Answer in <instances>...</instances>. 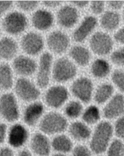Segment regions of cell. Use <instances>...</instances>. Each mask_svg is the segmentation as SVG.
I'll list each match as a JSON object with an SVG mask.
<instances>
[{
    "mask_svg": "<svg viewBox=\"0 0 124 156\" xmlns=\"http://www.w3.org/2000/svg\"><path fill=\"white\" fill-rule=\"evenodd\" d=\"M114 136L113 125L107 121L100 122L92 129L88 145L95 155L103 154Z\"/></svg>",
    "mask_w": 124,
    "mask_h": 156,
    "instance_id": "cell-1",
    "label": "cell"
},
{
    "mask_svg": "<svg viewBox=\"0 0 124 156\" xmlns=\"http://www.w3.org/2000/svg\"><path fill=\"white\" fill-rule=\"evenodd\" d=\"M69 122L64 115L55 111L45 114L37 130L50 137L67 132Z\"/></svg>",
    "mask_w": 124,
    "mask_h": 156,
    "instance_id": "cell-2",
    "label": "cell"
},
{
    "mask_svg": "<svg viewBox=\"0 0 124 156\" xmlns=\"http://www.w3.org/2000/svg\"><path fill=\"white\" fill-rule=\"evenodd\" d=\"M33 132L23 122H16L10 124L7 134V146L17 151L28 147Z\"/></svg>",
    "mask_w": 124,
    "mask_h": 156,
    "instance_id": "cell-3",
    "label": "cell"
},
{
    "mask_svg": "<svg viewBox=\"0 0 124 156\" xmlns=\"http://www.w3.org/2000/svg\"><path fill=\"white\" fill-rule=\"evenodd\" d=\"M21 116L17 98L15 94L6 93L0 96V118L7 124L18 122Z\"/></svg>",
    "mask_w": 124,
    "mask_h": 156,
    "instance_id": "cell-4",
    "label": "cell"
},
{
    "mask_svg": "<svg viewBox=\"0 0 124 156\" xmlns=\"http://www.w3.org/2000/svg\"><path fill=\"white\" fill-rule=\"evenodd\" d=\"M28 147L34 156H51L53 154L51 137L38 130L33 132Z\"/></svg>",
    "mask_w": 124,
    "mask_h": 156,
    "instance_id": "cell-5",
    "label": "cell"
},
{
    "mask_svg": "<svg viewBox=\"0 0 124 156\" xmlns=\"http://www.w3.org/2000/svg\"><path fill=\"white\" fill-rule=\"evenodd\" d=\"M45 114V105L42 102L37 101L28 103L22 113V122L31 129L37 128Z\"/></svg>",
    "mask_w": 124,
    "mask_h": 156,
    "instance_id": "cell-6",
    "label": "cell"
},
{
    "mask_svg": "<svg viewBox=\"0 0 124 156\" xmlns=\"http://www.w3.org/2000/svg\"><path fill=\"white\" fill-rule=\"evenodd\" d=\"M15 96L23 102L30 103L38 101L40 91L32 82L25 78H20L15 86Z\"/></svg>",
    "mask_w": 124,
    "mask_h": 156,
    "instance_id": "cell-7",
    "label": "cell"
},
{
    "mask_svg": "<svg viewBox=\"0 0 124 156\" xmlns=\"http://www.w3.org/2000/svg\"><path fill=\"white\" fill-rule=\"evenodd\" d=\"M68 98L69 93L66 88L62 86H54L46 90L44 101L46 106L53 109H58L66 103Z\"/></svg>",
    "mask_w": 124,
    "mask_h": 156,
    "instance_id": "cell-8",
    "label": "cell"
},
{
    "mask_svg": "<svg viewBox=\"0 0 124 156\" xmlns=\"http://www.w3.org/2000/svg\"><path fill=\"white\" fill-rule=\"evenodd\" d=\"M77 72L76 67L66 58L58 59L53 69V78L58 83H64L74 78Z\"/></svg>",
    "mask_w": 124,
    "mask_h": 156,
    "instance_id": "cell-9",
    "label": "cell"
},
{
    "mask_svg": "<svg viewBox=\"0 0 124 156\" xmlns=\"http://www.w3.org/2000/svg\"><path fill=\"white\" fill-rule=\"evenodd\" d=\"M92 131L91 127L82 121L75 120L69 124L66 133L75 144H88Z\"/></svg>",
    "mask_w": 124,
    "mask_h": 156,
    "instance_id": "cell-10",
    "label": "cell"
},
{
    "mask_svg": "<svg viewBox=\"0 0 124 156\" xmlns=\"http://www.w3.org/2000/svg\"><path fill=\"white\" fill-rule=\"evenodd\" d=\"M4 30L10 34L16 35L23 32L28 25L26 17L17 11L10 13L2 22Z\"/></svg>",
    "mask_w": 124,
    "mask_h": 156,
    "instance_id": "cell-11",
    "label": "cell"
},
{
    "mask_svg": "<svg viewBox=\"0 0 124 156\" xmlns=\"http://www.w3.org/2000/svg\"><path fill=\"white\" fill-rule=\"evenodd\" d=\"M71 91L78 101L84 103H89L92 96L93 84L88 78H79L72 84Z\"/></svg>",
    "mask_w": 124,
    "mask_h": 156,
    "instance_id": "cell-12",
    "label": "cell"
},
{
    "mask_svg": "<svg viewBox=\"0 0 124 156\" xmlns=\"http://www.w3.org/2000/svg\"><path fill=\"white\" fill-rule=\"evenodd\" d=\"M89 44L92 51L98 55L108 54L113 47L112 39L104 33H96L90 39Z\"/></svg>",
    "mask_w": 124,
    "mask_h": 156,
    "instance_id": "cell-13",
    "label": "cell"
},
{
    "mask_svg": "<svg viewBox=\"0 0 124 156\" xmlns=\"http://www.w3.org/2000/svg\"><path fill=\"white\" fill-rule=\"evenodd\" d=\"M104 117L108 120L118 119L124 114V97L122 94L113 96L104 106Z\"/></svg>",
    "mask_w": 124,
    "mask_h": 156,
    "instance_id": "cell-14",
    "label": "cell"
},
{
    "mask_svg": "<svg viewBox=\"0 0 124 156\" xmlns=\"http://www.w3.org/2000/svg\"><path fill=\"white\" fill-rule=\"evenodd\" d=\"M22 49L27 54L35 55L39 54L44 47V41L40 35L34 32L28 33L21 40Z\"/></svg>",
    "mask_w": 124,
    "mask_h": 156,
    "instance_id": "cell-15",
    "label": "cell"
},
{
    "mask_svg": "<svg viewBox=\"0 0 124 156\" xmlns=\"http://www.w3.org/2000/svg\"><path fill=\"white\" fill-rule=\"evenodd\" d=\"M52 62V56L48 52H45L41 55L37 78V85L40 88L44 89L48 86Z\"/></svg>",
    "mask_w": 124,
    "mask_h": 156,
    "instance_id": "cell-16",
    "label": "cell"
},
{
    "mask_svg": "<svg viewBox=\"0 0 124 156\" xmlns=\"http://www.w3.org/2000/svg\"><path fill=\"white\" fill-rule=\"evenodd\" d=\"M47 44L50 50L60 54L66 51L70 45V39L67 35L60 31H54L47 38Z\"/></svg>",
    "mask_w": 124,
    "mask_h": 156,
    "instance_id": "cell-17",
    "label": "cell"
},
{
    "mask_svg": "<svg viewBox=\"0 0 124 156\" xmlns=\"http://www.w3.org/2000/svg\"><path fill=\"white\" fill-rule=\"evenodd\" d=\"M53 153L70 154L75 143L67 133L51 137Z\"/></svg>",
    "mask_w": 124,
    "mask_h": 156,
    "instance_id": "cell-18",
    "label": "cell"
},
{
    "mask_svg": "<svg viewBox=\"0 0 124 156\" xmlns=\"http://www.w3.org/2000/svg\"><path fill=\"white\" fill-rule=\"evenodd\" d=\"M13 67L18 74L28 76L35 73L37 69V64L32 59L24 56H20L13 61Z\"/></svg>",
    "mask_w": 124,
    "mask_h": 156,
    "instance_id": "cell-19",
    "label": "cell"
},
{
    "mask_svg": "<svg viewBox=\"0 0 124 156\" xmlns=\"http://www.w3.org/2000/svg\"><path fill=\"white\" fill-rule=\"evenodd\" d=\"M78 13L75 8L70 6H65L59 10L57 13L59 24L65 28H70L77 22Z\"/></svg>",
    "mask_w": 124,
    "mask_h": 156,
    "instance_id": "cell-20",
    "label": "cell"
},
{
    "mask_svg": "<svg viewBox=\"0 0 124 156\" xmlns=\"http://www.w3.org/2000/svg\"><path fill=\"white\" fill-rule=\"evenodd\" d=\"M97 24V20L92 16L85 18L80 26L76 29L73 34V38L76 42H81L92 32Z\"/></svg>",
    "mask_w": 124,
    "mask_h": 156,
    "instance_id": "cell-21",
    "label": "cell"
},
{
    "mask_svg": "<svg viewBox=\"0 0 124 156\" xmlns=\"http://www.w3.org/2000/svg\"><path fill=\"white\" fill-rule=\"evenodd\" d=\"M32 22L35 28L40 30H46L52 26L53 17L49 11L39 10L33 15Z\"/></svg>",
    "mask_w": 124,
    "mask_h": 156,
    "instance_id": "cell-22",
    "label": "cell"
},
{
    "mask_svg": "<svg viewBox=\"0 0 124 156\" xmlns=\"http://www.w3.org/2000/svg\"><path fill=\"white\" fill-rule=\"evenodd\" d=\"M16 42L11 38L5 37L0 40V58L9 60L13 58L17 52Z\"/></svg>",
    "mask_w": 124,
    "mask_h": 156,
    "instance_id": "cell-23",
    "label": "cell"
},
{
    "mask_svg": "<svg viewBox=\"0 0 124 156\" xmlns=\"http://www.w3.org/2000/svg\"><path fill=\"white\" fill-rule=\"evenodd\" d=\"M13 86V73L11 68L7 64H0V89L7 91Z\"/></svg>",
    "mask_w": 124,
    "mask_h": 156,
    "instance_id": "cell-24",
    "label": "cell"
},
{
    "mask_svg": "<svg viewBox=\"0 0 124 156\" xmlns=\"http://www.w3.org/2000/svg\"><path fill=\"white\" fill-rule=\"evenodd\" d=\"M81 117L82 122L90 127L96 126L100 122V111L97 106L90 105L83 110Z\"/></svg>",
    "mask_w": 124,
    "mask_h": 156,
    "instance_id": "cell-25",
    "label": "cell"
},
{
    "mask_svg": "<svg viewBox=\"0 0 124 156\" xmlns=\"http://www.w3.org/2000/svg\"><path fill=\"white\" fill-rule=\"evenodd\" d=\"M70 56L78 64L85 66L87 65L90 59V54L87 48L82 46H75L70 51Z\"/></svg>",
    "mask_w": 124,
    "mask_h": 156,
    "instance_id": "cell-26",
    "label": "cell"
},
{
    "mask_svg": "<svg viewBox=\"0 0 124 156\" xmlns=\"http://www.w3.org/2000/svg\"><path fill=\"white\" fill-rule=\"evenodd\" d=\"M114 89L110 84H103L99 86L94 94V100L97 104H103L112 98Z\"/></svg>",
    "mask_w": 124,
    "mask_h": 156,
    "instance_id": "cell-27",
    "label": "cell"
},
{
    "mask_svg": "<svg viewBox=\"0 0 124 156\" xmlns=\"http://www.w3.org/2000/svg\"><path fill=\"white\" fill-rule=\"evenodd\" d=\"M83 107L81 102L78 101H71L65 106L64 115L68 119L75 120L82 115Z\"/></svg>",
    "mask_w": 124,
    "mask_h": 156,
    "instance_id": "cell-28",
    "label": "cell"
},
{
    "mask_svg": "<svg viewBox=\"0 0 124 156\" xmlns=\"http://www.w3.org/2000/svg\"><path fill=\"white\" fill-rule=\"evenodd\" d=\"M120 22L119 16L118 13L107 11L100 19V25L103 28L108 30H112L117 27Z\"/></svg>",
    "mask_w": 124,
    "mask_h": 156,
    "instance_id": "cell-29",
    "label": "cell"
},
{
    "mask_svg": "<svg viewBox=\"0 0 124 156\" xmlns=\"http://www.w3.org/2000/svg\"><path fill=\"white\" fill-rule=\"evenodd\" d=\"M91 71L95 77L104 78L109 74L110 72L109 63L103 59H97L92 64Z\"/></svg>",
    "mask_w": 124,
    "mask_h": 156,
    "instance_id": "cell-30",
    "label": "cell"
},
{
    "mask_svg": "<svg viewBox=\"0 0 124 156\" xmlns=\"http://www.w3.org/2000/svg\"><path fill=\"white\" fill-rule=\"evenodd\" d=\"M105 154V156H124V141L114 138Z\"/></svg>",
    "mask_w": 124,
    "mask_h": 156,
    "instance_id": "cell-31",
    "label": "cell"
},
{
    "mask_svg": "<svg viewBox=\"0 0 124 156\" xmlns=\"http://www.w3.org/2000/svg\"><path fill=\"white\" fill-rule=\"evenodd\" d=\"M71 156H94L88 144H75L70 153Z\"/></svg>",
    "mask_w": 124,
    "mask_h": 156,
    "instance_id": "cell-32",
    "label": "cell"
},
{
    "mask_svg": "<svg viewBox=\"0 0 124 156\" xmlns=\"http://www.w3.org/2000/svg\"><path fill=\"white\" fill-rule=\"evenodd\" d=\"M113 128L115 138L124 141V115L117 119Z\"/></svg>",
    "mask_w": 124,
    "mask_h": 156,
    "instance_id": "cell-33",
    "label": "cell"
},
{
    "mask_svg": "<svg viewBox=\"0 0 124 156\" xmlns=\"http://www.w3.org/2000/svg\"><path fill=\"white\" fill-rule=\"evenodd\" d=\"M112 80L118 88L124 93V71L115 70L112 76Z\"/></svg>",
    "mask_w": 124,
    "mask_h": 156,
    "instance_id": "cell-34",
    "label": "cell"
},
{
    "mask_svg": "<svg viewBox=\"0 0 124 156\" xmlns=\"http://www.w3.org/2000/svg\"><path fill=\"white\" fill-rule=\"evenodd\" d=\"M17 5L20 9L25 11H32L36 8L38 5L37 1H18L17 2Z\"/></svg>",
    "mask_w": 124,
    "mask_h": 156,
    "instance_id": "cell-35",
    "label": "cell"
},
{
    "mask_svg": "<svg viewBox=\"0 0 124 156\" xmlns=\"http://www.w3.org/2000/svg\"><path fill=\"white\" fill-rule=\"evenodd\" d=\"M111 59L115 65L124 66V48L113 52L111 55Z\"/></svg>",
    "mask_w": 124,
    "mask_h": 156,
    "instance_id": "cell-36",
    "label": "cell"
},
{
    "mask_svg": "<svg viewBox=\"0 0 124 156\" xmlns=\"http://www.w3.org/2000/svg\"><path fill=\"white\" fill-rule=\"evenodd\" d=\"M9 126L5 122H0V147L6 144Z\"/></svg>",
    "mask_w": 124,
    "mask_h": 156,
    "instance_id": "cell-37",
    "label": "cell"
},
{
    "mask_svg": "<svg viewBox=\"0 0 124 156\" xmlns=\"http://www.w3.org/2000/svg\"><path fill=\"white\" fill-rule=\"evenodd\" d=\"M104 8V3L102 1H94L91 4V10L93 13L100 14Z\"/></svg>",
    "mask_w": 124,
    "mask_h": 156,
    "instance_id": "cell-38",
    "label": "cell"
},
{
    "mask_svg": "<svg viewBox=\"0 0 124 156\" xmlns=\"http://www.w3.org/2000/svg\"><path fill=\"white\" fill-rule=\"evenodd\" d=\"M16 151L7 145L0 147V156H15Z\"/></svg>",
    "mask_w": 124,
    "mask_h": 156,
    "instance_id": "cell-39",
    "label": "cell"
},
{
    "mask_svg": "<svg viewBox=\"0 0 124 156\" xmlns=\"http://www.w3.org/2000/svg\"><path fill=\"white\" fill-rule=\"evenodd\" d=\"M11 1H0V16L8 11L12 6Z\"/></svg>",
    "mask_w": 124,
    "mask_h": 156,
    "instance_id": "cell-40",
    "label": "cell"
},
{
    "mask_svg": "<svg viewBox=\"0 0 124 156\" xmlns=\"http://www.w3.org/2000/svg\"><path fill=\"white\" fill-rule=\"evenodd\" d=\"M114 37L118 43L124 44V27L117 31L114 35Z\"/></svg>",
    "mask_w": 124,
    "mask_h": 156,
    "instance_id": "cell-41",
    "label": "cell"
},
{
    "mask_svg": "<svg viewBox=\"0 0 124 156\" xmlns=\"http://www.w3.org/2000/svg\"><path fill=\"white\" fill-rule=\"evenodd\" d=\"M15 156H34L28 147L16 151Z\"/></svg>",
    "mask_w": 124,
    "mask_h": 156,
    "instance_id": "cell-42",
    "label": "cell"
},
{
    "mask_svg": "<svg viewBox=\"0 0 124 156\" xmlns=\"http://www.w3.org/2000/svg\"><path fill=\"white\" fill-rule=\"evenodd\" d=\"M61 3L60 1H44L43 5L48 8H54L55 7H58Z\"/></svg>",
    "mask_w": 124,
    "mask_h": 156,
    "instance_id": "cell-43",
    "label": "cell"
},
{
    "mask_svg": "<svg viewBox=\"0 0 124 156\" xmlns=\"http://www.w3.org/2000/svg\"><path fill=\"white\" fill-rule=\"evenodd\" d=\"M124 5V1H110L109 2L110 7L114 9H119Z\"/></svg>",
    "mask_w": 124,
    "mask_h": 156,
    "instance_id": "cell-44",
    "label": "cell"
},
{
    "mask_svg": "<svg viewBox=\"0 0 124 156\" xmlns=\"http://www.w3.org/2000/svg\"><path fill=\"white\" fill-rule=\"evenodd\" d=\"M72 2L77 7L84 8L88 4V1H73Z\"/></svg>",
    "mask_w": 124,
    "mask_h": 156,
    "instance_id": "cell-45",
    "label": "cell"
},
{
    "mask_svg": "<svg viewBox=\"0 0 124 156\" xmlns=\"http://www.w3.org/2000/svg\"><path fill=\"white\" fill-rule=\"evenodd\" d=\"M51 156H71L70 154H59V153H53Z\"/></svg>",
    "mask_w": 124,
    "mask_h": 156,
    "instance_id": "cell-46",
    "label": "cell"
},
{
    "mask_svg": "<svg viewBox=\"0 0 124 156\" xmlns=\"http://www.w3.org/2000/svg\"><path fill=\"white\" fill-rule=\"evenodd\" d=\"M94 156H104L103 154H98V155H95Z\"/></svg>",
    "mask_w": 124,
    "mask_h": 156,
    "instance_id": "cell-47",
    "label": "cell"
},
{
    "mask_svg": "<svg viewBox=\"0 0 124 156\" xmlns=\"http://www.w3.org/2000/svg\"></svg>",
    "mask_w": 124,
    "mask_h": 156,
    "instance_id": "cell-48",
    "label": "cell"
}]
</instances>
